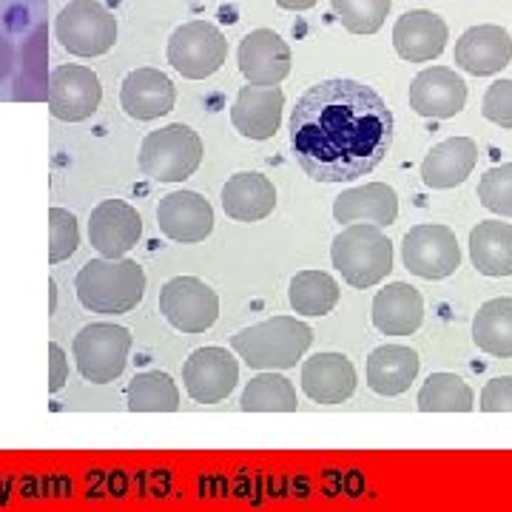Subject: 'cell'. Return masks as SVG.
Segmentation results:
<instances>
[{"label":"cell","instance_id":"obj_1","mask_svg":"<svg viewBox=\"0 0 512 512\" xmlns=\"http://www.w3.org/2000/svg\"><path fill=\"white\" fill-rule=\"evenodd\" d=\"M393 143V111L356 80L316 83L296 100L291 146L316 183H348L370 174Z\"/></svg>","mask_w":512,"mask_h":512},{"label":"cell","instance_id":"obj_2","mask_svg":"<svg viewBox=\"0 0 512 512\" xmlns=\"http://www.w3.org/2000/svg\"><path fill=\"white\" fill-rule=\"evenodd\" d=\"M77 299L92 313H128L143 302L146 293V271L123 256H103L86 262L74 279Z\"/></svg>","mask_w":512,"mask_h":512},{"label":"cell","instance_id":"obj_3","mask_svg":"<svg viewBox=\"0 0 512 512\" xmlns=\"http://www.w3.org/2000/svg\"><path fill=\"white\" fill-rule=\"evenodd\" d=\"M311 342L313 330L305 322L293 316H274L239 330L231 339V348L254 370H288L308 353Z\"/></svg>","mask_w":512,"mask_h":512},{"label":"cell","instance_id":"obj_4","mask_svg":"<svg viewBox=\"0 0 512 512\" xmlns=\"http://www.w3.org/2000/svg\"><path fill=\"white\" fill-rule=\"evenodd\" d=\"M333 268L353 288H373L393 271V242L387 239L379 225L353 222L330 248Z\"/></svg>","mask_w":512,"mask_h":512},{"label":"cell","instance_id":"obj_5","mask_svg":"<svg viewBox=\"0 0 512 512\" xmlns=\"http://www.w3.org/2000/svg\"><path fill=\"white\" fill-rule=\"evenodd\" d=\"M202 163V140L183 123L151 131L140 146V171L157 183H183Z\"/></svg>","mask_w":512,"mask_h":512},{"label":"cell","instance_id":"obj_6","mask_svg":"<svg viewBox=\"0 0 512 512\" xmlns=\"http://www.w3.org/2000/svg\"><path fill=\"white\" fill-rule=\"evenodd\" d=\"M131 350V333L111 322L86 325L74 336V362L86 382L109 384L123 376Z\"/></svg>","mask_w":512,"mask_h":512},{"label":"cell","instance_id":"obj_7","mask_svg":"<svg viewBox=\"0 0 512 512\" xmlns=\"http://www.w3.org/2000/svg\"><path fill=\"white\" fill-rule=\"evenodd\" d=\"M60 46L77 57H100L117 43V20L97 0H74L55 20Z\"/></svg>","mask_w":512,"mask_h":512},{"label":"cell","instance_id":"obj_8","mask_svg":"<svg viewBox=\"0 0 512 512\" xmlns=\"http://www.w3.org/2000/svg\"><path fill=\"white\" fill-rule=\"evenodd\" d=\"M160 311L171 328L205 333L220 319V296L197 276H174L160 291Z\"/></svg>","mask_w":512,"mask_h":512},{"label":"cell","instance_id":"obj_9","mask_svg":"<svg viewBox=\"0 0 512 512\" xmlns=\"http://www.w3.org/2000/svg\"><path fill=\"white\" fill-rule=\"evenodd\" d=\"M228 40L208 20H191L168 40V63L188 80H205L222 69Z\"/></svg>","mask_w":512,"mask_h":512},{"label":"cell","instance_id":"obj_10","mask_svg":"<svg viewBox=\"0 0 512 512\" xmlns=\"http://www.w3.org/2000/svg\"><path fill=\"white\" fill-rule=\"evenodd\" d=\"M402 259L410 274L421 279H447L461 265V248L447 225H416L404 234Z\"/></svg>","mask_w":512,"mask_h":512},{"label":"cell","instance_id":"obj_11","mask_svg":"<svg viewBox=\"0 0 512 512\" xmlns=\"http://www.w3.org/2000/svg\"><path fill=\"white\" fill-rule=\"evenodd\" d=\"M46 100H49L52 117L63 123H83L100 109L103 86L89 66L69 63V66H57L55 72L49 74Z\"/></svg>","mask_w":512,"mask_h":512},{"label":"cell","instance_id":"obj_12","mask_svg":"<svg viewBox=\"0 0 512 512\" xmlns=\"http://www.w3.org/2000/svg\"><path fill=\"white\" fill-rule=\"evenodd\" d=\"M188 396L197 404H217L234 393L239 382L237 359L225 348H200L183 367Z\"/></svg>","mask_w":512,"mask_h":512},{"label":"cell","instance_id":"obj_13","mask_svg":"<svg viewBox=\"0 0 512 512\" xmlns=\"http://www.w3.org/2000/svg\"><path fill=\"white\" fill-rule=\"evenodd\" d=\"M239 72L251 86H279L291 74V49L271 29H254L239 43Z\"/></svg>","mask_w":512,"mask_h":512},{"label":"cell","instance_id":"obj_14","mask_svg":"<svg viewBox=\"0 0 512 512\" xmlns=\"http://www.w3.org/2000/svg\"><path fill=\"white\" fill-rule=\"evenodd\" d=\"M467 106V83L447 66H433L413 77L410 109L421 117L450 120Z\"/></svg>","mask_w":512,"mask_h":512},{"label":"cell","instance_id":"obj_15","mask_svg":"<svg viewBox=\"0 0 512 512\" xmlns=\"http://www.w3.org/2000/svg\"><path fill=\"white\" fill-rule=\"evenodd\" d=\"M157 225L165 237L174 242H202L214 231V208L197 191H174L160 200Z\"/></svg>","mask_w":512,"mask_h":512},{"label":"cell","instance_id":"obj_16","mask_svg":"<svg viewBox=\"0 0 512 512\" xmlns=\"http://www.w3.org/2000/svg\"><path fill=\"white\" fill-rule=\"evenodd\" d=\"M512 60V37L504 26L481 23L467 29L456 43V66L476 77H490L507 69Z\"/></svg>","mask_w":512,"mask_h":512},{"label":"cell","instance_id":"obj_17","mask_svg":"<svg viewBox=\"0 0 512 512\" xmlns=\"http://www.w3.org/2000/svg\"><path fill=\"white\" fill-rule=\"evenodd\" d=\"M143 237V220L137 208L123 200H103L89 220V242L103 256H126Z\"/></svg>","mask_w":512,"mask_h":512},{"label":"cell","instance_id":"obj_18","mask_svg":"<svg viewBox=\"0 0 512 512\" xmlns=\"http://www.w3.org/2000/svg\"><path fill=\"white\" fill-rule=\"evenodd\" d=\"M285 94L279 86H245L234 100L231 123L248 140H271L282 126Z\"/></svg>","mask_w":512,"mask_h":512},{"label":"cell","instance_id":"obj_19","mask_svg":"<svg viewBox=\"0 0 512 512\" xmlns=\"http://www.w3.org/2000/svg\"><path fill=\"white\" fill-rule=\"evenodd\" d=\"M450 29L444 18L427 9H413L404 12L393 26V46L404 60L410 63H430L444 52Z\"/></svg>","mask_w":512,"mask_h":512},{"label":"cell","instance_id":"obj_20","mask_svg":"<svg viewBox=\"0 0 512 512\" xmlns=\"http://www.w3.org/2000/svg\"><path fill=\"white\" fill-rule=\"evenodd\" d=\"M302 390L319 404L348 402L356 390V367L342 353H316L302 365Z\"/></svg>","mask_w":512,"mask_h":512},{"label":"cell","instance_id":"obj_21","mask_svg":"<svg viewBox=\"0 0 512 512\" xmlns=\"http://www.w3.org/2000/svg\"><path fill=\"white\" fill-rule=\"evenodd\" d=\"M177 89L160 69H134L126 74L120 103L134 120H157L174 109Z\"/></svg>","mask_w":512,"mask_h":512},{"label":"cell","instance_id":"obj_22","mask_svg":"<svg viewBox=\"0 0 512 512\" xmlns=\"http://www.w3.org/2000/svg\"><path fill=\"white\" fill-rule=\"evenodd\" d=\"M478 163V146L470 137H450L439 146L430 148V154L421 163V180L427 188L447 191L461 185Z\"/></svg>","mask_w":512,"mask_h":512},{"label":"cell","instance_id":"obj_23","mask_svg":"<svg viewBox=\"0 0 512 512\" xmlns=\"http://www.w3.org/2000/svg\"><path fill=\"white\" fill-rule=\"evenodd\" d=\"M424 322V299L407 282H393L373 299V325L384 336H410Z\"/></svg>","mask_w":512,"mask_h":512},{"label":"cell","instance_id":"obj_24","mask_svg":"<svg viewBox=\"0 0 512 512\" xmlns=\"http://www.w3.org/2000/svg\"><path fill=\"white\" fill-rule=\"evenodd\" d=\"M333 217L336 222H370L387 228L399 217V197L390 185L367 183L362 188L342 191L333 202Z\"/></svg>","mask_w":512,"mask_h":512},{"label":"cell","instance_id":"obj_25","mask_svg":"<svg viewBox=\"0 0 512 512\" xmlns=\"http://www.w3.org/2000/svg\"><path fill=\"white\" fill-rule=\"evenodd\" d=\"M222 208L231 220L259 222L276 208V188L256 171H239L222 188Z\"/></svg>","mask_w":512,"mask_h":512},{"label":"cell","instance_id":"obj_26","mask_svg":"<svg viewBox=\"0 0 512 512\" xmlns=\"http://www.w3.org/2000/svg\"><path fill=\"white\" fill-rule=\"evenodd\" d=\"M419 376V353L404 345H382L367 359V387L379 396H402Z\"/></svg>","mask_w":512,"mask_h":512},{"label":"cell","instance_id":"obj_27","mask_svg":"<svg viewBox=\"0 0 512 512\" xmlns=\"http://www.w3.org/2000/svg\"><path fill=\"white\" fill-rule=\"evenodd\" d=\"M470 259L484 276H512V225L478 222L470 231Z\"/></svg>","mask_w":512,"mask_h":512},{"label":"cell","instance_id":"obj_28","mask_svg":"<svg viewBox=\"0 0 512 512\" xmlns=\"http://www.w3.org/2000/svg\"><path fill=\"white\" fill-rule=\"evenodd\" d=\"M473 342L495 359H512V299L498 296L478 308L473 319Z\"/></svg>","mask_w":512,"mask_h":512},{"label":"cell","instance_id":"obj_29","mask_svg":"<svg viewBox=\"0 0 512 512\" xmlns=\"http://www.w3.org/2000/svg\"><path fill=\"white\" fill-rule=\"evenodd\" d=\"M126 404L131 413H174L180 410V390L168 373L143 370L128 384Z\"/></svg>","mask_w":512,"mask_h":512},{"label":"cell","instance_id":"obj_30","mask_svg":"<svg viewBox=\"0 0 512 512\" xmlns=\"http://www.w3.org/2000/svg\"><path fill=\"white\" fill-rule=\"evenodd\" d=\"M239 407L245 413H293L299 407V399H296V387L285 376L268 370L248 382Z\"/></svg>","mask_w":512,"mask_h":512},{"label":"cell","instance_id":"obj_31","mask_svg":"<svg viewBox=\"0 0 512 512\" xmlns=\"http://www.w3.org/2000/svg\"><path fill=\"white\" fill-rule=\"evenodd\" d=\"M476 396L456 373H433L419 393L421 413H470Z\"/></svg>","mask_w":512,"mask_h":512},{"label":"cell","instance_id":"obj_32","mask_svg":"<svg viewBox=\"0 0 512 512\" xmlns=\"http://www.w3.org/2000/svg\"><path fill=\"white\" fill-rule=\"evenodd\" d=\"M291 308L302 316H325L339 305V285L325 271H302L291 282Z\"/></svg>","mask_w":512,"mask_h":512},{"label":"cell","instance_id":"obj_33","mask_svg":"<svg viewBox=\"0 0 512 512\" xmlns=\"http://www.w3.org/2000/svg\"><path fill=\"white\" fill-rule=\"evenodd\" d=\"M20 77L15 97L23 100H40L46 97V72H43V63H46V29H35L32 37L23 43V52H20Z\"/></svg>","mask_w":512,"mask_h":512},{"label":"cell","instance_id":"obj_34","mask_svg":"<svg viewBox=\"0 0 512 512\" xmlns=\"http://www.w3.org/2000/svg\"><path fill=\"white\" fill-rule=\"evenodd\" d=\"M330 6L353 35H376L390 12V0H330Z\"/></svg>","mask_w":512,"mask_h":512},{"label":"cell","instance_id":"obj_35","mask_svg":"<svg viewBox=\"0 0 512 512\" xmlns=\"http://www.w3.org/2000/svg\"><path fill=\"white\" fill-rule=\"evenodd\" d=\"M478 200L487 211H493L498 217H510L512 220V163L493 165L481 183H478Z\"/></svg>","mask_w":512,"mask_h":512},{"label":"cell","instance_id":"obj_36","mask_svg":"<svg viewBox=\"0 0 512 512\" xmlns=\"http://www.w3.org/2000/svg\"><path fill=\"white\" fill-rule=\"evenodd\" d=\"M80 245V231H77V217L66 208H52L49 211V262L57 265L77 251Z\"/></svg>","mask_w":512,"mask_h":512},{"label":"cell","instance_id":"obj_37","mask_svg":"<svg viewBox=\"0 0 512 512\" xmlns=\"http://www.w3.org/2000/svg\"><path fill=\"white\" fill-rule=\"evenodd\" d=\"M481 114L501 128H512V80H495L484 94Z\"/></svg>","mask_w":512,"mask_h":512},{"label":"cell","instance_id":"obj_38","mask_svg":"<svg viewBox=\"0 0 512 512\" xmlns=\"http://www.w3.org/2000/svg\"><path fill=\"white\" fill-rule=\"evenodd\" d=\"M484 413H512V376H498L481 390V404Z\"/></svg>","mask_w":512,"mask_h":512},{"label":"cell","instance_id":"obj_39","mask_svg":"<svg viewBox=\"0 0 512 512\" xmlns=\"http://www.w3.org/2000/svg\"><path fill=\"white\" fill-rule=\"evenodd\" d=\"M69 379V359H66V353L60 345H49V390L57 393V390H63V384Z\"/></svg>","mask_w":512,"mask_h":512},{"label":"cell","instance_id":"obj_40","mask_svg":"<svg viewBox=\"0 0 512 512\" xmlns=\"http://www.w3.org/2000/svg\"><path fill=\"white\" fill-rule=\"evenodd\" d=\"M12 63H15V52H12V43H9V37L0 32V80H3L6 74L12 72Z\"/></svg>","mask_w":512,"mask_h":512},{"label":"cell","instance_id":"obj_41","mask_svg":"<svg viewBox=\"0 0 512 512\" xmlns=\"http://www.w3.org/2000/svg\"><path fill=\"white\" fill-rule=\"evenodd\" d=\"M319 0H276V6L282 9H291V12H305V9H313Z\"/></svg>","mask_w":512,"mask_h":512}]
</instances>
